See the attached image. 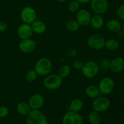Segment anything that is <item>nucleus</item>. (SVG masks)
<instances>
[{"instance_id": "nucleus-8", "label": "nucleus", "mask_w": 124, "mask_h": 124, "mask_svg": "<svg viewBox=\"0 0 124 124\" xmlns=\"http://www.w3.org/2000/svg\"><path fill=\"white\" fill-rule=\"evenodd\" d=\"M105 40L102 36L98 34H94L89 36L87 40L88 46L92 49L99 50L102 49L105 46Z\"/></svg>"}, {"instance_id": "nucleus-25", "label": "nucleus", "mask_w": 124, "mask_h": 124, "mask_svg": "<svg viewBox=\"0 0 124 124\" xmlns=\"http://www.w3.org/2000/svg\"><path fill=\"white\" fill-rule=\"evenodd\" d=\"M71 73V68L68 65H64L59 69L58 75L61 78H65L68 77Z\"/></svg>"}, {"instance_id": "nucleus-31", "label": "nucleus", "mask_w": 124, "mask_h": 124, "mask_svg": "<svg viewBox=\"0 0 124 124\" xmlns=\"http://www.w3.org/2000/svg\"><path fill=\"white\" fill-rule=\"evenodd\" d=\"M9 113V110L6 106L0 107V119L4 118L8 116Z\"/></svg>"}, {"instance_id": "nucleus-29", "label": "nucleus", "mask_w": 124, "mask_h": 124, "mask_svg": "<svg viewBox=\"0 0 124 124\" xmlns=\"http://www.w3.org/2000/svg\"><path fill=\"white\" fill-rule=\"evenodd\" d=\"M84 64V63L83 62V61L79 59H75L73 62V67H74V69L78 70H81L83 67Z\"/></svg>"}, {"instance_id": "nucleus-9", "label": "nucleus", "mask_w": 124, "mask_h": 124, "mask_svg": "<svg viewBox=\"0 0 124 124\" xmlns=\"http://www.w3.org/2000/svg\"><path fill=\"white\" fill-rule=\"evenodd\" d=\"M62 124H83V117L78 113L69 111L64 115Z\"/></svg>"}, {"instance_id": "nucleus-5", "label": "nucleus", "mask_w": 124, "mask_h": 124, "mask_svg": "<svg viewBox=\"0 0 124 124\" xmlns=\"http://www.w3.org/2000/svg\"><path fill=\"white\" fill-rule=\"evenodd\" d=\"M62 78L57 74L47 75L43 81L44 86L48 90H56L61 86Z\"/></svg>"}, {"instance_id": "nucleus-27", "label": "nucleus", "mask_w": 124, "mask_h": 124, "mask_svg": "<svg viewBox=\"0 0 124 124\" xmlns=\"http://www.w3.org/2000/svg\"><path fill=\"white\" fill-rule=\"evenodd\" d=\"M110 59L108 58L107 57H103L101 58L100 61V65L99 67L102 70H107L109 69V65H110Z\"/></svg>"}, {"instance_id": "nucleus-34", "label": "nucleus", "mask_w": 124, "mask_h": 124, "mask_svg": "<svg viewBox=\"0 0 124 124\" xmlns=\"http://www.w3.org/2000/svg\"><path fill=\"white\" fill-rule=\"evenodd\" d=\"M76 1H77L80 4H86L90 2L91 0H76Z\"/></svg>"}, {"instance_id": "nucleus-26", "label": "nucleus", "mask_w": 124, "mask_h": 124, "mask_svg": "<svg viewBox=\"0 0 124 124\" xmlns=\"http://www.w3.org/2000/svg\"><path fill=\"white\" fill-rule=\"evenodd\" d=\"M38 74L34 70H30L25 74V79L27 81L30 82H32L35 81L37 78Z\"/></svg>"}, {"instance_id": "nucleus-38", "label": "nucleus", "mask_w": 124, "mask_h": 124, "mask_svg": "<svg viewBox=\"0 0 124 124\" xmlns=\"http://www.w3.org/2000/svg\"><path fill=\"white\" fill-rule=\"evenodd\" d=\"M123 118H124V116H123Z\"/></svg>"}, {"instance_id": "nucleus-13", "label": "nucleus", "mask_w": 124, "mask_h": 124, "mask_svg": "<svg viewBox=\"0 0 124 124\" xmlns=\"http://www.w3.org/2000/svg\"><path fill=\"white\" fill-rule=\"evenodd\" d=\"M109 69L115 73H121L124 70V59L122 57L117 56L110 60Z\"/></svg>"}, {"instance_id": "nucleus-23", "label": "nucleus", "mask_w": 124, "mask_h": 124, "mask_svg": "<svg viewBox=\"0 0 124 124\" xmlns=\"http://www.w3.org/2000/svg\"><path fill=\"white\" fill-rule=\"evenodd\" d=\"M119 47V43L118 41L115 39H109L105 41L104 47L111 51L116 50Z\"/></svg>"}, {"instance_id": "nucleus-21", "label": "nucleus", "mask_w": 124, "mask_h": 124, "mask_svg": "<svg viewBox=\"0 0 124 124\" xmlns=\"http://www.w3.org/2000/svg\"><path fill=\"white\" fill-rule=\"evenodd\" d=\"M83 102L81 99L76 98L72 100L69 105V111L78 113L81 111L83 107Z\"/></svg>"}, {"instance_id": "nucleus-14", "label": "nucleus", "mask_w": 124, "mask_h": 124, "mask_svg": "<svg viewBox=\"0 0 124 124\" xmlns=\"http://www.w3.org/2000/svg\"><path fill=\"white\" fill-rule=\"evenodd\" d=\"M18 36L21 39H29L33 34V30L30 24L23 23L19 26L17 31Z\"/></svg>"}, {"instance_id": "nucleus-28", "label": "nucleus", "mask_w": 124, "mask_h": 124, "mask_svg": "<svg viewBox=\"0 0 124 124\" xmlns=\"http://www.w3.org/2000/svg\"><path fill=\"white\" fill-rule=\"evenodd\" d=\"M80 5L81 4L79 3L77 1L74 0V1H71L69 4V10L71 12H76L79 10Z\"/></svg>"}, {"instance_id": "nucleus-22", "label": "nucleus", "mask_w": 124, "mask_h": 124, "mask_svg": "<svg viewBox=\"0 0 124 124\" xmlns=\"http://www.w3.org/2000/svg\"><path fill=\"white\" fill-rule=\"evenodd\" d=\"M88 120L90 124H99L101 122V116L99 113L93 110L88 114Z\"/></svg>"}, {"instance_id": "nucleus-7", "label": "nucleus", "mask_w": 124, "mask_h": 124, "mask_svg": "<svg viewBox=\"0 0 124 124\" xmlns=\"http://www.w3.org/2000/svg\"><path fill=\"white\" fill-rule=\"evenodd\" d=\"M20 18L23 23L31 24L37 18L36 12L33 7L27 6L22 9L20 13Z\"/></svg>"}, {"instance_id": "nucleus-39", "label": "nucleus", "mask_w": 124, "mask_h": 124, "mask_svg": "<svg viewBox=\"0 0 124 124\" xmlns=\"http://www.w3.org/2000/svg\"><path fill=\"white\" fill-rule=\"evenodd\" d=\"M123 2H124V0H123Z\"/></svg>"}, {"instance_id": "nucleus-17", "label": "nucleus", "mask_w": 124, "mask_h": 124, "mask_svg": "<svg viewBox=\"0 0 124 124\" xmlns=\"http://www.w3.org/2000/svg\"><path fill=\"white\" fill-rule=\"evenodd\" d=\"M92 27L96 30L101 29L104 24V21L101 15L95 14L92 17L90 24Z\"/></svg>"}, {"instance_id": "nucleus-36", "label": "nucleus", "mask_w": 124, "mask_h": 124, "mask_svg": "<svg viewBox=\"0 0 124 124\" xmlns=\"http://www.w3.org/2000/svg\"><path fill=\"white\" fill-rule=\"evenodd\" d=\"M57 1H58V2H65V1H66L67 0H57Z\"/></svg>"}, {"instance_id": "nucleus-37", "label": "nucleus", "mask_w": 124, "mask_h": 124, "mask_svg": "<svg viewBox=\"0 0 124 124\" xmlns=\"http://www.w3.org/2000/svg\"><path fill=\"white\" fill-rule=\"evenodd\" d=\"M121 30H122V31H123L124 33V24H123V25H122V29H121Z\"/></svg>"}, {"instance_id": "nucleus-4", "label": "nucleus", "mask_w": 124, "mask_h": 124, "mask_svg": "<svg viewBox=\"0 0 124 124\" xmlns=\"http://www.w3.org/2000/svg\"><path fill=\"white\" fill-rule=\"evenodd\" d=\"M111 102L108 98L105 96H99L94 98L92 102V108L98 113H102L107 111L110 108Z\"/></svg>"}, {"instance_id": "nucleus-2", "label": "nucleus", "mask_w": 124, "mask_h": 124, "mask_svg": "<svg viewBox=\"0 0 124 124\" xmlns=\"http://www.w3.org/2000/svg\"><path fill=\"white\" fill-rule=\"evenodd\" d=\"M100 67L99 65L94 61H88L86 62L81 69L82 75L85 78L92 79L95 77L99 73Z\"/></svg>"}, {"instance_id": "nucleus-6", "label": "nucleus", "mask_w": 124, "mask_h": 124, "mask_svg": "<svg viewBox=\"0 0 124 124\" xmlns=\"http://www.w3.org/2000/svg\"><path fill=\"white\" fill-rule=\"evenodd\" d=\"M98 87L102 94H109L113 92L115 83L113 79L110 77L103 78L99 81Z\"/></svg>"}, {"instance_id": "nucleus-16", "label": "nucleus", "mask_w": 124, "mask_h": 124, "mask_svg": "<svg viewBox=\"0 0 124 124\" xmlns=\"http://www.w3.org/2000/svg\"><path fill=\"white\" fill-rule=\"evenodd\" d=\"M33 32L38 35L43 34L46 30V25L44 22L40 20H36L31 24Z\"/></svg>"}, {"instance_id": "nucleus-18", "label": "nucleus", "mask_w": 124, "mask_h": 124, "mask_svg": "<svg viewBox=\"0 0 124 124\" xmlns=\"http://www.w3.org/2000/svg\"><path fill=\"white\" fill-rule=\"evenodd\" d=\"M107 28L112 33H117L122 29V24L116 19H110L107 23Z\"/></svg>"}, {"instance_id": "nucleus-33", "label": "nucleus", "mask_w": 124, "mask_h": 124, "mask_svg": "<svg viewBox=\"0 0 124 124\" xmlns=\"http://www.w3.org/2000/svg\"><path fill=\"white\" fill-rule=\"evenodd\" d=\"M8 28V25H7V23L4 21H0V31H4Z\"/></svg>"}, {"instance_id": "nucleus-10", "label": "nucleus", "mask_w": 124, "mask_h": 124, "mask_svg": "<svg viewBox=\"0 0 124 124\" xmlns=\"http://www.w3.org/2000/svg\"><path fill=\"white\" fill-rule=\"evenodd\" d=\"M91 8L95 14L102 15L108 8L107 0H91Z\"/></svg>"}, {"instance_id": "nucleus-1", "label": "nucleus", "mask_w": 124, "mask_h": 124, "mask_svg": "<svg viewBox=\"0 0 124 124\" xmlns=\"http://www.w3.org/2000/svg\"><path fill=\"white\" fill-rule=\"evenodd\" d=\"M53 69L52 62L48 58L42 57L39 58L35 63L34 70L38 75L45 76L49 75Z\"/></svg>"}, {"instance_id": "nucleus-30", "label": "nucleus", "mask_w": 124, "mask_h": 124, "mask_svg": "<svg viewBox=\"0 0 124 124\" xmlns=\"http://www.w3.org/2000/svg\"><path fill=\"white\" fill-rule=\"evenodd\" d=\"M117 15L119 18L124 22V4L118 7L117 9Z\"/></svg>"}, {"instance_id": "nucleus-11", "label": "nucleus", "mask_w": 124, "mask_h": 124, "mask_svg": "<svg viewBox=\"0 0 124 124\" xmlns=\"http://www.w3.org/2000/svg\"><path fill=\"white\" fill-rule=\"evenodd\" d=\"M92 17V15L88 10L81 8L78 11L76 21L80 26H87L90 24Z\"/></svg>"}, {"instance_id": "nucleus-12", "label": "nucleus", "mask_w": 124, "mask_h": 124, "mask_svg": "<svg viewBox=\"0 0 124 124\" xmlns=\"http://www.w3.org/2000/svg\"><path fill=\"white\" fill-rule=\"evenodd\" d=\"M36 46V42L30 38L21 39L18 44L19 50L24 53H32L35 50Z\"/></svg>"}, {"instance_id": "nucleus-35", "label": "nucleus", "mask_w": 124, "mask_h": 124, "mask_svg": "<svg viewBox=\"0 0 124 124\" xmlns=\"http://www.w3.org/2000/svg\"><path fill=\"white\" fill-rule=\"evenodd\" d=\"M117 33V36H118L119 38H122L124 36V33L123 31H122V30H121L120 31H119L118 32L116 33Z\"/></svg>"}, {"instance_id": "nucleus-19", "label": "nucleus", "mask_w": 124, "mask_h": 124, "mask_svg": "<svg viewBox=\"0 0 124 124\" xmlns=\"http://www.w3.org/2000/svg\"><path fill=\"white\" fill-rule=\"evenodd\" d=\"M85 93L88 97L90 98H94L101 96V92L98 86L95 85H90L85 88Z\"/></svg>"}, {"instance_id": "nucleus-32", "label": "nucleus", "mask_w": 124, "mask_h": 124, "mask_svg": "<svg viewBox=\"0 0 124 124\" xmlns=\"http://www.w3.org/2000/svg\"><path fill=\"white\" fill-rule=\"evenodd\" d=\"M66 54L67 56L70 58H74L78 55V52L73 48H69L66 50Z\"/></svg>"}, {"instance_id": "nucleus-3", "label": "nucleus", "mask_w": 124, "mask_h": 124, "mask_svg": "<svg viewBox=\"0 0 124 124\" xmlns=\"http://www.w3.org/2000/svg\"><path fill=\"white\" fill-rule=\"evenodd\" d=\"M27 124H48L44 114L39 110H32L26 116Z\"/></svg>"}, {"instance_id": "nucleus-20", "label": "nucleus", "mask_w": 124, "mask_h": 124, "mask_svg": "<svg viewBox=\"0 0 124 124\" xmlns=\"http://www.w3.org/2000/svg\"><path fill=\"white\" fill-rule=\"evenodd\" d=\"M31 108H30L29 103L19 102L16 105V111L19 115H23V116H27L31 111Z\"/></svg>"}, {"instance_id": "nucleus-15", "label": "nucleus", "mask_w": 124, "mask_h": 124, "mask_svg": "<svg viewBox=\"0 0 124 124\" xmlns=\"http://www.w3.org/2000/svg\"><path fill=\"white\" fill-rule=\"evenodd\" d=\"M44 104V97L40 94H35L30 97L29 104L31 110H39Z\"/></svg>"}, {"instance_id": "nucleus-40", "label": "nucleus", "mask_w": 124, "mask_h": 124, "mask_svg": "<svg viewBox=\"0 0 124 124\" xmlns=\"http://www.w3.org/2000/svg\"><path fill=\"white\" fill-rule=\"evenodd\" d=\"M0 124H1V122H0Z\"/></svg>"}, {"instance_id": "nucleus-24", "label": "nucleus", "mask_w": 124, "mask_h": 124, "mask_svg": "<svg viewBox=\"0 0 124 124\" xmlns=\"http://www.w3.org/2000/svg\"><path fill=\"white\" fill-rule=\"evenodd\" d=\"M79 27V24L75 20H70L67 22L65 24V28L68 31L70 32H75L78 31Z\"/></svg>"}]
</instances>
